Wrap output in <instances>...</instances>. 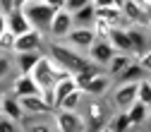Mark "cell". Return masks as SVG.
I'll list each match as a JSON object with an SVG mask.
<instances>
[{"mask_svg": "<svg viewBox=\"0 0 151 132\" xmlns=\"http://www.w3.org/2000/svg\"><path fill=\"white\" fill-rule=\"evenodd\" d=\"M43 48H46V53L50 55L55 63H60L72 74L79 72V70H84L86 65H91V60L86 58V53L79 50V48H74V46H70L65 39H46V46Z\"/></svg>", "mask_w": 151, "mask_h": 132, "instance_id": "6da1fadb", "label": "cell"}, {"mask_svg": "<svg viewBox=\"0 0 151 132\" xmlns=\"http://www.w3.org/2000/svg\"><path fill=\"white\" fill-rule=\"evenodd\" d=\"M29 74L36 79V84H39L41 89H46V87H53L58 79H63V77H67V74H72V72L65 70L60 63H55L48 53H41L39 60H36V65H34V70H31Z\"/></svg>", "mask_w": 151, "mask_h": 132, "instance_id": "7a4b0ae2", "label": "cell"}, {"mask_svg": "<svg viewBox=\"0 0 151 132\" xmlns=\"http://www.w3.org/2000/svg\"><path fill=\"white\" fill-rule=\"evenodd\" d=\"M79 108H82V118H84L86 130H101L110 115V108L103 96H84Z\"/></svg>", "mask_w": 151, "mask_h": 132, "instance_id": "3957f363", "label": "cell"}, {"mask_svg": "<svg viewBox=\"0 0 151 132\" xmlns=\"http://www.w3.org/2000/svg\"><path fill=\"white\" fill-rule=\"evenodd\" d=\"M24 17L29 19L31 29H39V31H48V24H50V17L55 12V7H50L46 0H29V3L22 7Z\"/></svg>", "mask_w": 151, "mask_h": 132, "instance_id": "277c9868", "label": "cell"}, {"mask_svg": "<svg viewBox=\"0 0 151 132\" xmlns=\"http://www.w3.org/2000/svg\"><path fill=\"white\" fill-rule=\"evenodd\" d=\"M50 118H53L55 130H60V132H82V130H86L82 113H77V110L55 108V110L50 113Z\"/></svg>", "mask_w": 151, "mask_h": 132, "instance_id": "5b68a950", "label": "cell"}, {"mask_svg": "<svg viewBox=\"0 0 151 132\" xmlns=\"http://www.w3.org/2000/svg\"><path fill=\"white\" fill-rule=\"evenodd\" d=\"M46 39H48V36L43 31H39V29H29L24 34H17L12 53H27V50H39L41 53L43 46H46Z\"/></svg>", "mask_w": 151, "mask_h": 132, "instance_id": "8992f818", "label": "cell"}, {"mask_svg": "<svg viewBox=\"0 0 151 132\" xmlns=\"http://www.w3.org/2000/svg\"><path fill=\"white\" fill-rule=\"evenodd\" d=\"M72 27H74V22H72V12L65 10V7H58V10L53 12V17H50V24H48L46 36H48V39H65L67 31H70Z\"/></svg>", "mask_w": 151, "mask_h": 132, "instance_id": "52a82bcc", "label": "cell"}, {"mask_svg": "<svg viewBox=\"0 0 151 132\" xmlns=\"http://www.w3.org/2000/svg\"><path fill=\"white\" fill-rule=\"evenodd\" d=\"M113 53H115V48L110 46V41L106 39V36H96V39L91 41V46L86 48V58H89L93 65H99V67L103 70L106 63L113 58Z\"/></svg>", "mask_w": 151, "mask_h": 132, "instance_id": "ba28073f", "label": "cell"}, {"mask_svg": "<svg viewBox=\"0 0 151 132\" xmlns=\"http://www.w3.org/2000/svg\"><path fill=\"white\" fill-rule=\"evenodd\" d=\"M132 101H137V82H118L115 89L110 94V103L113 108H127Z\"/></svg>", "mask_w": 151, "mask_h": 132, "instance_id": "9c48e42d", "label": "cell"}, {"mask_svg": "<svg viewBox=\"0 0 151 132\" xmlns=\"http://www.w3.org/2000/svg\"><path fill=\"white\" fill-rule=\"evenodd\" d=\"M19 103H22V110L24 115L29 118H46L53 113V108L43 101L41 94H31V96H19Z\"/></svg>", "mask_w": 151, "mask_h": 132, "instance_id": "30bf717a", "label": "cell"}, {"mask_svg": "<svg viewBox=\"0 0 151 132\" xmlns=\"http://www.w3.org/2000/svg\"><path fill=\"white\" fill-rule=\"evenodd\" d=\"M10 91L14 96H31V94H41V87L36 84V79L27 72H17L12 82H10Z\"/></svg>", "mask_w": 151, "mask_h": 132, "instance_id": "8fae6325", "label": "cell"}, {"mask_svg": "<svg viewBox=\"0 0 151 132\" xmlns=\"http://www.w3.org/2000/svg\"><path fill=\"white\" fill-rule=\"evenodd\" d=\"M93 39H96V31H93L91 27H72V29L67 31V36H65V41H67L70 46L79 48V50H84V53H86V48L91 46Z\"/></svg>", "mask_w": 151, "mask_h": 132, "instance_id": "7c38bea8", "label": "cell"}, {"mask_svg": "<svg viewBox=\"0 0 151 132\" xmlns=\"http://www.w3.org/2000/svg\"><path fill=\"white\" fill-rule=\"evenodd\" d=\"M110 87H113V77L108 72H99L96 77H91L82 87V91H84V96H106L110 91Z\"/></svg>", "mask_w": 151, "mask_h": 132, "instance_id": "4fadbf2b", "label": "cell"}, {"mask_svg": "<svg viewBox=\"0 0 151 132\" xmlns=\"http://www.w3.org/2000/svg\"><path fill=\"white\" fill-rule=\"evenodd\" d=\"M0 113H5L7 118L22 123L24 118V110H22V103H19V96H14L12 91H5L0 94Z\"/></svg>", "mask_w": 151, "mask_h": 132, "instance_id": "5bb4252c", "label": "cell"}, {"mask_svg": "<svg viewBox=\"0 0 151 132\" xmlns=\"http://www.w3.org/2000/svg\"><path fill=\"white\" fill-rule=\"evenodd\" d=\"M106 39L110 41V46L115 48L118 53H129V55H134V48H132L129 34H127V27H113V29L108 31Z\"/></svg>", "mask_w": 151, "mask_h": 132, "instance_id": "9a60e30c", "label": "cell"}, {"mask_svg": "<svg viewBox=\"0 0 151 132\" xmlns=\"http://www.w3.org/2000/svg\"><path fill=\"white\" fill-rule=\"evenodd\" d=\"M120 10H122V14L127 17V22H129V24H142V27H149V22H151V14H149L142 5H137L134 0H125Z\"/></svg>", "mask_w": 151, "mask_h": 132, "instance_id": "2e32d148", "label": "cell"}, {"mask_svg": "<svg viewBox=\"0 0 151 132\" xmlns=\"http://www.w3.org/2000/svg\"><path fill=\"white\" fill-rule=\"evenodd\" d=\"M127 34H129V41H132V48H134V53H142L151 46L149 41V29L142 27V24H129L127 27Z\"/></svg>", "mask_w": 151, "mask_h": 132, "instance_id": "e0dca14e", "label": "cell"}, {"mask_svg": "<svg viewBox=\"0 0 151 132\" xmlns=\"http://www.w3.org/2000/svg\"><path fill=\"white\" fill-rule=\"evenodd\" d=\"M39 50H27V53H12V63H14V70L17 72H31L36 60H39Z\"/></svg>", "mask_w": 151, "mask_h": 132, "instance_id": "ac0fdd59", "label": "cell"}, {"mask_svg": "<svg viewBox=\"0 0 151 132\" xmlns=\"http://www.w3.org/2000/svg\"><path fill=\"white\" fill-rule=\"evenodd\" d=\"M125 110H127V118H129V125L132 127H144L146 125V110H149L146 103H142L137 99V101H132Z\"/></svg>", "mask_w": 151, "mask_h": 132, "instance_id": "d6986e66", "label": "cell"}, {"mask_svg": "<svg viewBox=\"0 0 151 132\" xmlns=\"http://www.w3.org/2000/svg\"><path fill=\"white\" fill-rule=\"evenodd\" d=\"M7 29L17 36V34L29 31V29H31V24H29V19L24 17V12H22V10H12V12H7Z\"/></svg>", "mask_w": 151, "mask_h": 132, "instance_id": "ffe728a7", "label": "cell"}, {"mask_svg": "<svg viewBox=\"0 0 151 132\" xmlns=\"http://www.w3.org/2000/svg\"><path fill=\"white\" fill-rule=\"evenodd\" d=\"M132 58H134V55H129V53H118V50H115V53H113V58L106 63V67H103V70L110 74V77H118V74L127 67V63H129Z\"/></svg>", "mask_w": 151, "mask_h": 132, "instance_id": "44dd1931", "label": "cell"}, {"mask_svg": "<svg viewBox=\"0 0 151 132\" xmlns=\"http://www.w3.org/2000/svg\"><path fill=\"white\" fill-rule=\"evenodd\" d=\"M96 19V7H93V3L79 7V10H74L72 12V22L74 27H91V22Z\"/></svg>", "mask_w": 151, "mask_h": 132, "instance_id": "7402d4cb", "label": "cell"}, {"mask_svg": "<svg viewBox=\"0 0 151 132\" xmlns=\"http://www.w3.org/2000/svg\"><path fill=\"white\" fill-rule=\"evenodd\" d=\"M142 77H146V72L142 70V65L137 63V58H132L127 63V67L118 74V82H139Z\"/></svg>", "mask_w": 151, "mask_h": 132, "instance_id": "603a6c76", "label": "cell"}, {"mask_svg": "<svg viewBox=\"0 0 151 132\" xmlns=\"http://www.w3.org/2000/svg\"><path fill=\"white\" fill-rule=\"evenodd\" d=\"M14 74H17V70H14V63H12V55L0 53V87H5V84L10 87Z\"/></svg>", "mask_w": 151, "mask_h": 132, "instance_id": "cb8c5ba5", "label": "cell"}, {"mask_svg": "<svg viewBox=\"0 0 151 132\" xmlns=\"http://www.w3.org/2000/svg\"><path fill=\"white\" fill-rule=\"evenodd\" d=\"M82 101H84V91L77 87V89H72L67 96L60 101V106H58V108H65V110H79Z\"/></svg>", "mask_w": 151, "mask_h": 132, "instance_id": "d4e9b609", "label": "cell"}, {"mask_svg": "<svg viewBox=\"0 0 151 132\" xmlns=\"http://www.w3.org/2000/svg\"><path fill=\"white\" fill-rule=\"evenodd\" d=\"M137 99L146 106H151V77H142L137 82Z\"/></svg>", "mask_w": 151, "mask_h": 132, "instance_id": "484cf974", "label": "cell"}, {"mask_svg": "<svg viewBox=\"0 0 151 132\" xmlns=\"http://www.w3.org/2000/svg\"><path fill=\"white\" fill-rule=\"evenodd\" d=\"M12 50H14V34L10 29H5L3 34H0V53L12 55Z\"/></svg>", "mask_w": 151, "mask_h": 132, "instance_id": "4316f807", "label": "cell"}, {"mask_svg": "<svg viewBox=\"0 0 151 132\" xmlns=\"http://www.w3.org/2000/svg\"><path fill=\"white\" fill-rule=\"evenodd\" d=\"M134 58H137V63L142 65V70L146 72V77H151V46H149L146 50H142V53H137Z\"/></svg>", "mask_w": 151, "mask_h": 132, "instance_id": "83f0119b", "label": "cell"}, {"mask_svg": "<svg viewBox=\"0 0 151 132\" xmlns=\"http://www.w3.org/2000/svg\"><path fill=\"white\" fill-rule=\"evenodd\" d=\"M91 29L96 31V36H108V31L113 29V24L108 19H103V17H96V19L91 22Z\"/></svg>", "mask_w": 151, "mask_h": 132, "instance_id": "f1b7e54d", "label": "cell"}, {"mask_svg": "<svg viewBox=\"0 0 151 132\" xmlns=\"http://www.w3.org/2000/svg\"><path fill=\"white\" fill-rule=\"evenodd\" d=\"M14 130H22L19 123L12 120V118H7L5 113H0V132H14Z\"/></svg>", "mask_w": 151, "mask_h": 132, "instance_id": "f546056e", "label": "cell"}, {"mask_svg": "<svg viewBox=\"0 0 151 132\" xmlns=\"http://www.w3.org/2000/svg\"><path fill=\"white\" fill-rule=\"evenodd\" d=\"M89 3H91V0H65L63 7H65V10H70V12H74V10H79V7L89 5Z\"/></svg>", "mask_w": 151, "mask_h": 132, "instance_id": "4dcf8cb0", "label": "cell"}, {"mask_svg": "<svg viewBox=\"0 0 151 132\" xmlns=\"http://www.w3.org/2000/svg\"><path fill=\"white\" fill-rule=\"evenodd\" d=\"M93 7H122L125 0H91Z\"/></svg>", "mask_w": 151, "mask_h": 132, "instance_id": "1f68e13d", "label": "cell"}, {"mask_svg": "<svg viewBox=\"0 0 151 132\" xmlns=\"http://www.w3.org/2000/svg\"><path fill=\"white\" fill-rule=\"evenodd\" d=\"M14 10V0H0V12H12Z\"/></svg>", "mask_w": 151, "mask_h": 132, "instance_id": "d6a6232c", "label": "cell"}, {"mask_svg": "<svg viewBox=\"0 0 151 132\" xmlns=\"http://www.w3.org/2000/svg\"><path fill=\"white\" fill-rule=\"evenodd\" d=\"M5 29H7V14H5V12H0V34H3Z\"/></svg>", "mask_w": 151, "mask_h": 132, "instance_id": "836d02e7", "label": "cell"}, {"mask_svg": "<svg viewBox=\"0 0 151 132\" xmlns=\"http://www.w3.org/2000/svg\"><path fill=\"white\" fill-rule=\"evenodd\" d=\"M134 3H137V5H142V7L151 14V0H134Z\"/></svg>", "mask_w": 151, "mask_h": 132, "instance_id": "e575fe53", "label": "cell"}, {"mask_svg": "<svg viewBox=\"0 0 151 132\" xmlns=\"http://www.w3.org/2000/svg\"><path fill=\"white\" fill-rule=\"evenodd\" d=\"M27 3H29V0H14V10H22Z\"/></svg>", "mask_w": 151, "mask_h": 132, "instance_id": "d590c367", "label": "cell"}, {"mask_svg": "<svg viewBox=\"0 0 151 132\" xmlns=\"http://www.w3.org/2000/svg\"><path fill=\"white\" fill-rule=\"evenodd\" d=\"M146 125L151 127V106H149V110H146Z\"/></svg>", "mask_w": 151, "mask_h": 132, "instance_id": "8d00e7d4", "label": "cell"}, {"mask_svg": "<svg viewBox=\"0 0 151 132\" xmlns=\"http://www.w3.org/2000/svg\"><path fill=\"white\" fill-rule=\"evenodd\" d=\"M146 29H149V41H151V22H149V27H146Z\"/></svg>", "mask_w": 151, "mask_h": 132, "instance_id": "74e56055", "label": "cell"}]
</instances>
